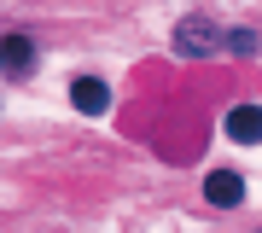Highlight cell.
<instances>
[{
  "label": "cell",
  "mask_w": 262,
  "mask_h": 233,
  "mask_svg": "<svg viewBox=\"0 0 262 233\" xmlns=\"http://www.w3.org/2000/svg\"><path fill=\"white\" fill-rule=\"evenodd\" d=\"M175 53L181 58H215V53H227V35L210 18H181L175 24Z\"/></svg>",
  "instance_id": "6da1fadb"
},
{
  "label": "cell",
  "mask_w": 262,
  "mask_h": 233,
  "mask_svg": "<svg viewBox=\"0 0 262 233\" xmlns=\"http://www.w3.org/2000/svg\"><path fill=\"white\" fill-rule=\"evenodd\" d=\"M70 105L82 117H105V111H111V88H105L99 76H76V82H70Z\"/></svg>",
  "instance_id": "7a4b0ae2"
},
{
  "label": "cell",
  "mask_w": 262,
  "mask_h": 233,
  "mask_svg": "<svg viewBox=\"0 0 262 233\" xmlns=\"http://www.w3.org/2000/svg\"><path fill=\"white\" fill-rule=\"evenodd\" d=\"M227 140H239V146H262V105H233V111L222 117Z\"/></svg>",
  "instance_id": "3957f363"
},
{
  "label": "cell",
  "mask_w": 262,
  "mask_h": 233,
  "mask_svg": "<svg viewBox=\"0 0 262 233\" xmlns=\"http://www.w3.org/2000/svg\"><path fill=\"white\" fill-rule=\"evenodd\" d=\"M204 198L215 210H233V204H245V175H233V169H215V175L204 181Z\"/></svg>",
  "instance_id": "277c9868"
},
{
  "label": "cell",
  "mask_w": 262,
  "mask_h": 233,
  "mask_svg": "<svg viewBox=\"0 0 262 233\" xmlns=\"http://www.w3.org/2000/svg\"><path fill=\"white\" fill-rule=\"evenodd\" d=\"M0 70H6V76H29V70H35V41H29V35H6V41H0Z\"/></svg>",
  "instance_id": "5b68a950"
},
{
  "label": "cell",
  "mask_w": 262,
  "mask_h": 233,
  "mask_svg": "<svg viewBox=\"0 0 262 233\" xmlns=\"http://www.w3.org/2000/svg\"><path fill=\"white\" fill-rule=\"evenodd\" d=\"M227 53H256V29H233L227 35Z\"/></svg>",
  "instance_id": "8992f818"
}]
</instances>
